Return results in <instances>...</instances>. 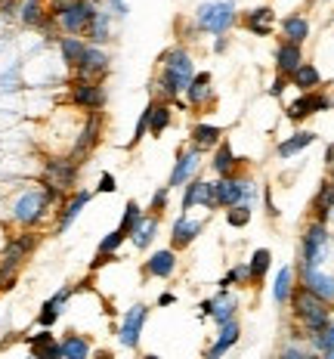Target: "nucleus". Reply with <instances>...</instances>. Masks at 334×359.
I'll return each mask as SVG.
<instances>
[{
  "label": "nucleus",
  "mask_w": 334,
  "mask_h": 359,
  "mask_svg": "<svg viewBox=\"0 0 334 359\" xmlns=\"http://www.w3.org/2000/svg\"><path fill=\"white\" fill-rule=\"evenodd\" d=\"M170 304H176V294H174V291H161V294H158V306L165 310V306H170Z\"/></svg>",
  "instance_id": "obj_55"
},
{
  "label": "nucleus",
  "mask_w": 334,
  "mask_h": 359,
  "mask_svg": "<svg viewBox=\"0 0 334 359\" xmlns=\"http://www.w3.org/2000/svg\"><path fill=\"white\" fill-rule=\"evenodd\" d=\"M316 137H319L316 130H294L291 137H285V140H279V143H276V155H279L281 161L294 158V155L307 152V149L316 143Z\"/></svg>",
  "instance_id": "obj_32"
},
{
  "label": "nucleus",
  "mask_w": 334,
  "mask_h": 359,
  "mask_svg": "<svg viewBox=\"0 0 334 359\" xmlns=\"http://www.w3.org/2000/svg\"><path fill=\"white\" fill-rule=\"evenodd\" d=\"M176 266H180V251L167 245V248H155V251L143 260V276H146V279L167 282V279H174Z\"/></svg>",
  "instance_id": "obj_19"
},
{
  "label": "nucleus",
  "mask_w": 334,
  "mask_h": 359,
  "mask_svg": "<svg viewBox=\"0 0 334 359\" xmlns=\"http://www.w3.org/2000/svg\"><path fill=\"white\" fill-rule=\"evenodd\" d=\"M56 47H59V59H62L65 69H74L78 59L84 56V50H87V37L84 34H59Z\"/></svg>",
  "instance_id": "obj_35"
},
{
  "label": "nucleus",
  "mask_w": 334,
  "mask_h": 359,
  "mask_svg": "<svg viewBox=\"0 0 334 359\" xmlns=\"http://www.w3.org/2000/svg\"><path fill=\"white\" fill-rule=\"evenodd\" d=\"M99 6L106 13H111V19H127V13H130L127 0H99Z\"/></svg>",
  "instance_id": "obj_49"
},
{
  "label": "nucleus",
  "mask_w": 334,
  "mask_h": 359,
  "mask_svg": "<svg viewBox=\"0 0 334 359\" xmlns=\"http://www.w3.org/2000/svg\"><path fill=\"white\" fill-rule=\"evenodd\" d=\"M279 34L281 41H294V43H307L313 34V25L303 13H288L285 19H279Z\"/></svg>",
  "instance_id": "obj_31"
},
{
  "label": "nucleus",
  "mask_w": 334,
  "mask_h": 359,
  "mask_svg": "<svg viewBox=\"0 0 334 359\" xmlns=\"http://www.w3.org/2000/svg\"><path fill=\"white\" fill-rule=\"evenodd\" d=\"M195 56L189 53V47L186 43H174V47H167L165 53L158 56V74H155V81L148 84L152 90V96H158V100H183L186 87H189L192 74H195Z\"/></svg>",
  "instance_id": "obj_1"
},
{
  "label": "nucleus",
  "mask_w": 334,
  "mask_h": 359,
  "mask_svg": "<svg viewBox=\"0 0 334 359\" xmlns=\"http://www.w3.org/2000/svg\"><path fill=\"white\" fill-rule=\"evenodd\" d=\"M143 214H146V208L143 205H139V201H127V205H124V214H121V223H118V226H121L124 229V233H133V226H137V223L139 220H143Z\"/></svg>",
  "instance_id": "obj_43"
},
{
  "label": "nucleus",
  "mask_w": 334,
  "mask_h": 359,
  "mask_svg": "<svg viewBox=\"0 0 334 359\" xmlns=\"http://www.w3.org/2000/svg\"><path fill=\"white\" fill-rule=\"evenodd\" d=\"M239 341H242V323H239V316H235V319H229V323L217 325V338H214V344L204 350V356L207 359H220L223 353H229Z\"/></svg>",
  "instance_id": "obj_25"
},
{
  "label": "nucleus",
  "mask_w": 334,
  "mask_h": 359,
  "mask_svg": "<svg viewBox=\"0 0 334 359\" xmlns=\"http://www.w3.org/2000/svg\"><path fill=\"white\" fill-rule=\"evenodd\" d=\"M242 161L244 158H239V155H235V149H232V143L223 137L220 143L211 149V161H207V168L214 170V177H229V174H239Z\"/></svg>",
  "instance_id": "obj_24"
},
{
  "label": "nucleus",
  "mask_w": 334,
  "mask_h": 359,
  "mask_svg": "<svg viewBox=\"0 0 334 359\" xmlns=\"http://www.w3.org/2000/svg\"><path fill=\"white\" fill-rule=\"evenodd\" d=\"M170 124H174V102L152 96L148 100V137H161Z\"/></svg>",
  "instance_id": "obj_27"
},
{
  "label": "nucleus",
  "mask_w": 334,
  "mask_h": 359,
  "mask_svg": "<svg viewBox=\"0 0 334 359\" xmlns=\"http://www.w3.org/2000/svg\"><path fill=\"white\" fill-rule=\"evenodd\" d=\"M93 192H102V196H111V192H118V177L111 174V170H102L99 180H96V189Z\"/></svg>",
  "instance_id": "obj_50"
},
{
  "label": "nucleus",
  "mask_w": 334,
  "mask_h": 359,
  "mask_svg": "<svg viewBox=\"0 0 334 359\" xmlns=\"http://www.w3.org/2000/svg\"><path fill=\"white\" fill-rule=\"evenodd\" d=\"M229 276H232V288H251V269H248V260L244 264H235L232 269H229Z\"/></svg>",
  "instance_id": "obj_48"
},
{
  "label": "nucleus",
  "mask_w": 334,
  "mask_h": 359,
  "mask_svg": "<svg viewBox=\"0 0 334 359\" xmlns=\"http://www.w3.org/2000/svg\"><path fill=\"white\" fill-rule=\"evenodd\" d=\"M239 22H242L244 32H251L254 37H272V32H276V25H279V16L270 4H260V6L244 10L239 16Z\"/></svg>",
  "instance_id": "obj_21"
},
{
  "label": "nucleus",
  "mask_w": 334,
  "mask_h": 359,
  "mask_svg": "<svg viewBox=\"0 0 334 359\" xmlns=\"http://www.w3.org/2000/svg\"><path fill=\"white\" fill-rule=\"evenodd\" d=\"M303 43H294V41H279L276 53H272V69L279 74H291L297 65L303 62Z\"/></svg>",
  "instance_id": "obj_28"
},
{
  "label": "nucleus",
  "mask_w": 334,
  "mask_h": 359,
  "mask_svg": "<svg viewBox=\"0 0 334 359\" xmlns=\"http://www.w3.org/2000/svg\"><path fill=\"white\" fill-rule=\"evenodd\" d=\"M81 164L78 158H71L69 152H50L41 164V183L53 186L65 196V192L78 189V180H81Z\"/></svg>",
  "instance_id": "obj_6"
},
{
  "label": "nucleus",
  "mask_w": 334,
  "mask_h": 359,
  "mask_svg": "<svg viewBox=\"0 0 334 359\" xmlns=\"http://www.w3.org/2000/svg\"><path fill=\"white\" fill-rule=\"evenodd\" d=\"M202 316L214 319V325H223L229 319L239 316V294H232V288H220L214 297L202 301Z\"/></svg>",
  "instance_id": "obj_20"
},
{
  "label": "nucleus",
  "mask_w": 334,
  "mask_h": 359,
  "mask_svg": "<svg viewBox=\"0 0 334 359\" xmlns=\"http://www.w3.org/2000/svg\"><path fill=\"white\" fill-rule=\"evenodd\" d=\"M297 288V266L294 264H285L276 273V282H272V301H276L279 306H288V301H291Z\"/></svg>",
  "instance_id": "obj_37"
},
{
  "label": "nucleus",
  "mask_w": 334,
  "mask_h": 359,
  "mask_svg": "<svg viewBox=\"0 0 334 359\" xmlns=\"http://www.w3.org/2000/svg\"><path fill=\"white\" fill-rule=\"evenodd\" d=\"M37 245H41V233L37 229H22V233L10 236L4 242V248H0V269L19 273L22 264L37 251Z\"/></svg>",
  "instance_id": "obj_10"
},
{
  "label": "nucleus",
  "mask_w": 334,
  "mask_h": 359,
  "mask_svg": "<svg viewBox=\"0 0 334 359\" xmlns=\"http://www.w3.org/2000/svg\"><path fill=\"white\" fill-rule=\"evenodd\" d=\"M32 356H37V359H62V347H59V341H53V344H47V347L34 350Z\"/></svg>",
  "instance_id": "obj_53"
},
{
  "label": "nucleus",
  "mask_w": 334,
  "mask_h": 359,
  "mask_svg": "<svg viewBox=\"0 0 334 359\" xmlns=\"http://www.w3.org/2000/svg\"><path fill=\"white\" fill-rule=\"evenodd\" d=\"M124 242H130V236L124 233L121 226H115V229H111V233H106V236L99 238V245H96V251H102V254H118V251H121V245H124Z\"/></svg>",
  "instance_id": "obj_42"
},
{
  "label": "nucleus",
  "mask_w": 334,
  "mask_h": 359,
  "mask_svg": "<svg viewBox=\"0 0 334 359\" xmlns=\"http://www.w3.org/2000/svg\"><path fill=\"white\" fill-rule=\"evenodd\" d=\"M322 111H331V96L322 87L309 90V93H297L294 100L285 102V118L291 124H303L313 115H322Z\"/></svg>",
  "instance_id": "obj_11"
},
{
  "label": "nucleus",
  "mask_w": 334,
  "mask_h": 359,
  "mask_svg": "<svg viewBox=\"0 0 334 359\" xmlns=\"http://www.w3.org/2000/svg\"><path fill=\"white\" fill-rule=\"evenodd\" d=\"M90 198H93V189H71L69 196L59 201L56 214H53V229L56 233H65V229H69L81 214H84V208L90 205Z\"/></svg>",
  "instance_id": "obj_17"
},
{
  "label": "nucleus",
  "mask_w": 334,
  "mask_h": 359,
  "mask_svg": "<svg viewBox=\"0 0 334 359\" xmlns=\"http://www.w3.org/2000/svg\"><path fill=\"white\" fill-rule=\"evenodd\" d=\"M183 102L186 109L192 111H207L217 102V93H214V74L211 72H195L189 81V87H186L183 93Z\"/></svg>",
  "instance_id": "obj_18"
},
{
  "label": "nucleus",
  "mask_w": 334,
  "mask_h": 359,
  "mask_svg": "<svg viewBox=\"0 0 334 359\" xmlns=\"http://www.w3.org/2000/svg\"><path fill=\"white\" fill-rule=\"evenodd\" d=\"M288 81H291V87L297 90V93H309V90L325 87V78H322V72H319V65L307 62V59H303V62L288 74Z\"/></svg>",
  "instance_id": "obj_29"
},
{
  "label": "nucleus",
  "mask_w": 334,
  "mask_h": 359,
  "mask_svg": "<svg viewBox=\"0 0 334 359\" xmlns=\"http://www.w3.org/2000/svg\"><path fill=\"white\" fill-rule=\"evenodd\" d=\"M202 233H204V220H202V217L180 214L174 223H170V248L186 251Z\"/></svg>",
  "instance_id": "obj_23"
},
{
  "label": "nucleus",
  "mask_w": 334,
  "mask_h": 359,
  "mask_svg": "<svg viewBox=\"0 0 334 359\" xmlns=\"http://www.w3.org/2000/svg\"><path fill=\"white\" fill-rule=\"evenodd\" d=\"M309 217L313 220H322V223H331L334 220V180L325 177L319 183L313 201H309Z\"/></svg>",
  "instance_id": "obj_26"
},
{
  "label": "nucleus",
  "mask_w": 334,
  "mask_h": 359,
  "mask_svg": "<svg viewBox=\"0 0 334 359\" xmlns=\"http://www.w3.org/2000/svg\"><path fill=\"white\" fill-rule=\"evenodd\" d=\"M109 102V90L106 81H87V78H74L69 81V106L78 111H102Z\"/></svg>",
  "instance_id": "obj_9"
},
{
  "label": "nucleus",
  "mask_w": 334,
  "mask_h": 359,
  "mask_svg": "<svg viewBox=\"0 0 334 359\" xmlns=\"http://www.w3.org/2000/svg\"><path fill=\"white\" fill-rule=\"evenodd\" d=\"M297 285L309 288L313 294L334 306V276L325 273L322 266H297Z\"/></svg>",
  "instance_id": "obj_22"
},
{
  "label": "nucleus",
  "mask_w": 334,
  "mask_h": 359,
  "mask_svg": "<svg viewBox=\"0 0 334 359\" xmlns=\"http://www.w3.org/2000/svg\"><path fill=\"white\" fill-rule=\"evenodd\" d=\"M59 347H62V359H87L93 353V344L87 334H78V332H65L59 338Z\"/></svg>",
  "instance_id": "obj_38"
},
{
  "label": "nucleus",
  "mask_w": 334,
  "mask_h": 359,
  "mask_svg": "<svg viewBox=\"0 0 334 359\" xmlns=\"http://www.w3.org/2000/svg\"><path fill=\"white\" fill-rule=\"evenodd\" d=\"M148 137V102H146V109L139 111V118H137V127H133V137H130V149H137L143 140Z\"/></svg>",
  "instance_id": "obj_46"
},
{
  "label": "nucleus",
  "mask_w": 334,
  "mask_h": 359,
  "mask_svg": "<svg viewBox=\"0 0 334 359\" xmlns=\"http://www.w3.org/2000/svg\"><path fill=\"white\" fill-rule=\"evenodd\" d=\"M148 304H133L130 310H124L121 316V325H118V344L124 350H137L139 347V338H143V328L148 323Z\"/></svg>",
  "instance_id": "obj_16"
},
{
  "label": "nucleus",
  "mask_w": 334,
  "mask_h": 359,
  "mask_svg": "<svg viewBox=\"0 0 334 359\" xmlns=\"http://www.w3.org/2000/svg\"><path fill=\"white\" fill-rule=\"evenodd\" d=\"M307 344H309V350H313V353L334 356V319H331V323L325 325L319 334H313V338H307Z\"/></svg>",
  "instance_id": "obj_41"
},
{
  "label": "nucleus",
  "mask_w": 334,
  "mask_h": 359,
  "mask_svg": "<svg viewBox=\"0 0 334 359\" xmlns=\"http://www.w3.org/2000/svg\"><path fill=\"white\" fill-rule=\"evenodd\" d=\"M99 10V0H74L65 10L56 13V25H59V34H84L90 19L96 16Z\"/></svg>",
  "instance_id": "obj_12"
},
{
  "label": "nucleus",
  "mask_w": 334,
  "mask_h": 359,
  "mask_svg": "<svg viewBox=\"0 0 334 359\" xmlns=\"http://www.w3.org/2000/svg\"><path fill=\"white\" fill-rule=\"evenodd\" d=\"M102 133H106V115H102V111H84L81 127H78V137H74L69 155L84 164L96 152V146L102 143Z\"/></svg>",
  "instance_id": "obj_8"
},
{
  "label": "nucleus",
  "mask_w": 334,
  "mask_h": 359,
  "mask_svg": "<svg viewBox=\"0 0 334 359\" xmlns=\"http://www.w3.org/2000/svg\"><path fill=\"white\" fill-rule=\"evenodd\" d=\"M84 37H87V43H99V47H106V43L115 41V19H111V13H106L99 6L96 16L90 19V25H87Z\"/></svg>",
  "instance_id": "obj_30"
},
{
  "label": "nucleus",
  "mask_w": 334,
  "mask_h": 359,
  "mask_svg": "<svg viewBox=\"0 0 334 359\" xmlns=\"http://www.w3.org/2000/svg\"><path fill=\"white\" fill-rule=\"evenodd\" d=\"M53 16V13L47 10V0H22L19 4V13L16 19L22 22L25 28H34V32H41L43 25H47V19Z\"/></svg>",
  "instance_id": "obj_33"
},
{
  "label": "nucleus",
  "mask_w": 334,
  "mask_h": 359,
  "mask_svg": "<svg viewBox=\"0 0 334 359\" xmlns=\"http://www.w3.org/2000/svg\"><path fill=\"white\" fill-rule=\"evenodd\" d=\"M195 34H202V32L195 28V19H192V22H186V19L176 22V37H180L183 43H186V41H195Z\"/></svg>",
  "instance_id": "obj_52"
},
{
  "label": "nucleus",
  "mask_w": 334,
  "mask_h": 359,
  "mask_svg": "<svg viewBox=\"0 0 334 359\" xmlns=\"http://www.w3.org/2000/svg\"><path fill=\"white\" fill-rule=\"evenodd\" d=\"M158 226H161V217H155V214H143V220L133 226V233H130V242H133V248L137 251H148L155 245V238H158Z\"/></svg>",
  "instance_id": "obj_34"
},
{
  "label": "nucleus",
  "mask_w": 334,
  "mask_h": 359,
  "mask_svg": "<svg viewBox=\"0 0 334 359\" xmlns=\"http://www.w3.org/2000/svg\"><path fill=\"white\" fill-rule=\"evenodd\" d=\"M220 140H223V127L211 124V121H195L192 130H189V143L195 149H202V152H211Z\"/></svg>",
  "instance_id": "obj_36"
},
{
  "label": "nucleus",
  "mask_w": 334,
  "mask_h": 359,
  "mask_svg": "<svg viewBox=\"0 0 334 359\" xmlns=\"http://www.w3.org/2000/svg\"><path fill=\"white\" fill-rule=\"evenodd\" d=\"M288 87H291V81H288V74H279V72H276V78L270 81V87H266V90H270V96H276V100H281Z\"/></svg>",
  "instance_id": "obj_51"
},
{
  "label": "nucleus",
  "mask_w": 334,
  "mask_h": 359,
  "mask_svg": "<svg viewBox=\"0 0 334 359\" xmlns=\"http://www.w3.org/2000/svg\"><path fill=\"white\" fill-rule=\"evenodd\" d=\"M69 4H74V0H47V10L56 16V13H59V10H65Z\"/></svg>",
  "instance_id": "obj_56"
},
{
  "label": "nucleus",
  "mask_w": 334,
  "mask_h": 359,
  "mask_svg": "<svg viewBox=\"0 0 334 359\" xmlns=\"http://www.w3.org/2000/svg\"><path fill=\"white\" fill-rule=\"evenodd\" d=\"M226 50H229V37L217 34V41H214V53H226Z\"/></svg>",
  "instance_id": "obj_57"
},
{
  "label": "nucleus",
  "mask_w": 334,
  "mask_h": 359,
  "mask_svg": "<svg viewBox=\"0 0 334 359\" xmlns=\"http://www.w3.org/2000/svg\"><path fill=\"white\" fill-rule=\"evenodd\" d=\"M74 78H87V81H106L109 72H111V56L106 47H99V43H87L84 56L78 59V65H74Z\"/></svg>",
  "instance_id": "obj_15"
},
{
  "label": "nucleus",
  "mask_w": 334,
  "mask_h": 359,
  "mask_svg": "<svg viewBox=\"0 0 334 359\" xmlns=\"http://www.w3.org/2000/svg\"><path fill=\"white\" fill-rule=\"evenodd\" d=\"M288 306H291V341H307L313 338V334H319L325 325L334 319V306L328 301H322L319 294H313L309 288L297 285L291 301H288Z\"/></svg>",
  "instance_id": "obj_3"
},
{
  "label": "nucleus",
  "mask_w": 334,
  "mask_h": 359,
  "mask_svg": "<svg viewBox=\"0 0 334 359\" xmlns=\"http://www.w3.org/2000/svg\"><path fill=\"white\" fill-rule=\"evenodd\" d=\"M183 198H180V211L189 214L192 208H204V211H220L217 208V196H214V180H204L202 174L192 177L183 186Z\"/></svg>",
  "instance_id": "obj_14"
},
{
  "label": "nucleus",
  "mask_w": 334,
  "mask_h": 359,
  "mask_svg": "<svg viewBox=\"0 0 334 359\" xmlns=\"http://www.w3.org/2000/svg\"><path fill=\"white\" fill-rule=\"evenodd\" d=\"M56 341V334H53V328H41V332H34V334H25V344H28V350H41V347H47V344H53Z\"/></svg>",
  "instance_id": "obj_47"
},
{
  "label": "nucleus",
  "mask_w": 334,
  "mask_h": 359,
  "mask_svg": "<svg viewBox=\"0 0 334 359\" xmlns=\"http://www.w3.org/2000/svg\"><path fill=\"white\" fill-rule=\"evenodd\" d=\"M248 269H251V288H260L266 282V276H270V269H272V251L257 248L248 260Z\"/></svg>",
  "instance_id": "obj_39"
},
{
  "label": "nucleus",
  "mask_w": 334,
  "mask_h": 359,
  "mask_svg": "<svg viewBox=\"0 0 334 359\" xmlns=\"http://www.w3.org/2000/svg\"><path fill=\"white\" fill-rule=\"evenodd\" d=\"M328 251H331L328 223L309 217L303 233H300V245H297V266H322L325 257H328Z\"/></svg>",
  "instance_id": "obj_5"
},
{
  "label": "nucleus",
  "mask_w": 334,
  "mask_h": 359,
  "mask_svg": "<svg viewBox=\"0 0 334 359\" xmlns=\"http://www.w3.org/2000/svg\"><path fill=\"white\" fill-rule=\"evenodd\" d=\"M263 198H266V214H270V217H279V208H276V201H272V192H270V189H263Z\"/></svg>",
  "instance_id": "obj_54"
},
{
  "label": "nucleus",
  "mask_w": 334,
  "mask_h": 359,
  "mask_svg": "<svg viewBox=\"0 0 334 359\" xmlns=\"http://www.w3.org/2000/svg\"><path fill=\"white\" fill-rule=\"evenodd\" d=\"M331 111H334V96H331Z\"/></svg>",
  "instance_id": "obj_59"
},
{
  "label": "nucleus",
  "mask_w": 334,
  "mask_h": 359,
  "mask_svg": "<svg viewBox=\"0 0 334 359\" xmlns=\"http://www.w3.org/2000/svg\"><path fill=\"white\" fill-rule=\"evenodd\" d=\"M325 170H328V177H331V180H334V158H331V161H328V164H325Z\"/></svg>",
  "instance_id": "obj_58"
},
{
  "label": "nucleus",
  "mask_w": 334,
  "mask_h": 359,
  "mask_svg": "<svg viewBox=\"0 0 334 359\" xmlns=\"http://www.w3.org/2000/svg\"><path fill=\"white\" fill-rule=\"evenodd\" d=\"M167 205H170V186H158V189L152 192V201H148L146 211H148V214H155V217H165Z\"/></svg>",
  "instance_id": "obj_45"
},
{
  "label": "nucleus",
  "mask_w": 334,
  "mask_h": 359,
  "mask_svg": "<svg viewBox=\"0 0 334 359\" xmlns=\"http://www.w3.org/2000/svg\"><path fill=\"white\" fill-rule=\"evenodd\" d=\"M69 196V192H65ZM59 189L47 183H25L22 189L13 196L10 201V220L16 223L19 229H37L41 223H47L50 217L56 214V205L65 198Z\"/></svg>",
  "instance_id": "obj_2"
},
{
  "label": "nucleus",
  "mask_w": 334,
  "mask_h": 359,
  "mask_svg": "<svg viewBox=\"0 0 334 359\" xmlns=\"http://www.w3.org/2000/svg\"><path fill=\"white\" fill-rule=\"evenodd\" d=\"M192 19H195V28L202 34H229L239 25V6L232 0H204V4L195 6Z\"/></svg>",
  "instance_id": "obj_4"
},
{
  "label": "nucleus",
  "mask_w": 334,
  "mask_h": 359,
  "mask_svg": "<svg viewBox=\"0 0 334 359\" xmlns=\"http://www.w3.org/2000/svg\"><path fill=\"white\" fill-rule=\"evenodd\" d=\"M223 214H226V223L232 229H244L251 223V217H254V205L239 201V205H232V208H223Z\"/></svg>",
  "instance_id": "obj_40"
},
{
  "label": "nucleus",
  "mask_w": 334,
  "mask_h": 359,
  "mask_svg": "<svg viewBox=\"0 0 334 359\" xmlns=\"http://www.w3.org/2000/svg\"><path fill=\"white\" fill-rule=\"evenodd\" d=\"M202 164H204V152L195 146H183L180 152H176V161L174 168H170V177H167V186L170 189H183L186 183H189L192 177L202 174Z\"/></svg>",
  "instance_id": "obj_13"
},
{
  "label": "nucleus",
  "mask_w": 334,
  "mask_h": 359,
  "mask_svg": "<svg viewBox=\"0 0 334 359\" xmlns=\"http://www.w3.org/2000/svg\"><path fill=\"white\" fill-rule=\"evenodd\" d=\"M59 319H62V306H59L53 297H50V301H43L41 313H37V325H41V328H53Z\"/></svg>",
  "instance_id": "obj_44"
},
{
  "label": "nucleus",
  "mask_w": 334,
  "mask_h": 359,
  "mask_svg": "<svg viewBox=\"0 0 334 359\" xmlns=\"http://www.w3.org/2000/svg\"><path fill=\"white\" fill-rule=\"evenodd\" d=\"M214 196H217V208H232L239 205V201H248V205H254V198L260 196L257 183L251 180L248 174H229V177H217L214 180Z\"/></svg>",
  "instance_id": "obj_7"
}]
</instances>
